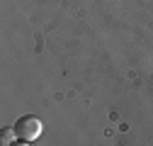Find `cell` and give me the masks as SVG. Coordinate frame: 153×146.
<instances>
[{
  "label": "cell",
  "mask_w": 153,
  "mask_h": 146,
  "mask_svg": "<svg viewBox=\"0 0 153 146\" xmlns=\"http://www.w3.org/2000/svg\"><path fill=\"white\" fill-rule=\"evenodd\" d=\"M15 132H17V139H22V141H34V139H39L42 136V122L27 115V117H20L15 122Z\"/></svg>",
  "instance_id": "6da1fadb"
},
{
  "label": "cell",
  "mask_w": 153,
  "mask_h": 146,
  "mask_svg": "<svg viewBox=\"0 0 153 146\" xmlns=\"http://www.w3.org/2000/svg\"><path fill=\"white\" fill-rule=\"evenodd\" d=\"M15 139H17L15 127H3V129H0V146H12Z\"/></svg>",
  "instance_id": "7a4b0ae2"
},
{
  "label": "cell",
  "mask_w": 153,
  "mask_h": 146,
  "mask_svg": "<svg viewBox=\"0 0 153 146\" xmlns=\"http://www.w3.org/2000/svg\"><path fill=\"white\" fill-rule=\"evenodd\" d=\"M12 146H29V141H22V144H12Z\"/></svg>",
  "instance_id": "3957f363"
}]
</instances>
